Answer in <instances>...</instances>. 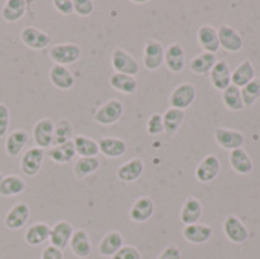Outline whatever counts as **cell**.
I'll return each mask as SVG.
<instances>
[{
    "mask_svg": "<svg viewBox=\"0 0 260 259\" xmlns=\"http://www.w3.org/2000/svg\"><path fill=\"white\" fill-rule=\"evenodd\" d=\"M81 56V47L75 43H59L49 49V58L59 66L76 63Z\"/></svg>",
    "mask_w": 260,
    "mask_h": 259,
    "instance_id": "1",
    "label": "cell"
},
{
    "mask_svg": "<svg viewBox=\"0 0 260 259\" xmlns=\"http://www.w3.org/2000/svg\"><path fill=\"white\" fill-rule=\"evenodd\" d=\"M111 67L116 73H123L129 76H136L140 70L137 60L120 47L114 49L111 53Z\"/></svg>",
    "mask_w": 260,
    "mask_h": 259,
    "instance_id": "2",
    "label": "cell"
},
{
    "mask_svg": "<svg viewBox=\"0 0 260 259\" xmlns=\"http://www.w3.org/2000/svg\"><path fill=\"white\" fill-rule=\"evenodd\" d=\"M123 114V104L119 99H108L94 113V121L99 125H113L120 121Z\"/></svg>",
    "mask_w": 260,
    "mask_h": 259,
    "instance_id": "3",
    "label": "cell"
},
{
    "mask_svg": "<svg viewBox=\"0 0 260 259\" xmlns=\"http://www.w3.org/2000/svg\"><path fill=\"white\" fill-rule=\"evenodd\" d=\"M197 98V89L193 84L190 82H183L180 85H177L171 96H169V104L172 108H178V110H186L189 108L193 101Z\"/></svg>",
    "mask_w": 260,
    "mask_h": 259,
    "instance_id": "4",
    "label": "cell"
},
{
    "mask_svg": "<svg viewBox=\"0 0 260 259\" xmlns=\"http://www.w3.org/2000/svg\"><path fill=\"white\" fill-rule=\"evenodd\" d=\"M46 157L44 150L38 148V147H32L29 150L24 151V154L20 159V169L24 176L27 177H34L40 172L41 166H43V160Z\"/></svg>",
    "mask_w": 260,
    "mask_h": 259,
    "instance_id": "5",
    "label": "cell"
},
{
    "mask_svg": "<svg viewBox=\"0 0 260 259\" xmlns=\"http://www.w3.org/2000/svg\"><path fill=\"white\" fill-rule=\"evenodd\" d=\"M20 38L23 41V44L32 50H41L46 49L50 43L52 38L41 29L35 27V26H26L20 31Z\"/></svg>",
    "mask_w": 260,
    "mask_h": 259,
    "instance_id": "6",
    "label": "cell"
},
{
    "mask_svg": "<svg viewBox=\"0 0 260 259\" xmlns=\"http://www.w3.org/2000/svg\"><path fill=\"white\" fill-rule=\"evenodd\" d=\"M53 128L55 122L49 118H43L35 122L32 128V137L35 142V147L46 150L53 143Z\"/></svg>",
    "mask_w": 260,
    "mask_h": 259,
    "instance_id": "7",
    "label": "cell"
},
{
    "mask_svg": "<svg viewBox=\"0 0 260 259\" xmlns=\"http://www.w3.org/2000/svg\"><path fill=\"white\" fill-rule=\"evenodd\" d=\"M222 231H224V235L235 244H242L250 238V232L247 226L236 215H229L224 220Z\"/></svg>",
    "mask_w": 260,
    "mask_h": 259,
    "instance_id": "8",
    "label": "cell"
},
{
    "mask_svg": "<svg viewBox=\"0 0 260 259\" xmlns=\"http://www.w3.org/2000/svg\"><path fill=\"white\" fill-rule=\"evenodd\" d=\"M165 63V47L158 40H148L143 49V64L148 70H157Z\"/></svg>",
    "mask_w": 260,
    "mask_h": 259,
    "instance_id": "9",
    "label": "cell"
},
{
    "mask_svg": "<svg viewBox=\"0 0 260 259\" xmlns=\"http://www.w3.org/2000/svg\"><path fill=\"white\" fill-rule=\"evenodd\" d=\"M215 140L216 143L224 148V150H229V151H233V150H238V148H242L244 143H245V136L238 131V130H232V128H216L215 133Z\"/></svg>",
    "mask_w": 260,
    "mask_h": 259,
    "instance_id": "10",
    "label": "cell"
},
{
    "mask_svg": "<svg viewBox=\"0 0 260 259\" xmlns=\"http://www.w3.org/2000/svg\"><path fill=\"white\" fill-rule=\"evenodd\" d=\"M221 171V162L215 154L206 156L195 169V177L201 183H210L213 182Z\"/></svg>",
    "mask_w": 260,
    "mask_h": 259,
    "instance_id": "11",
    "label": "cell"
},
{
    "mask_svg": "<svg viewBox=\"0 0 260 259\" xmlns=\"http://www.w3.org/2000/svg\"><path fill=\"white\" fill-rule=\"evenodd\" d=\"M73 226L66 221V220H61L58 223H55L52 227H50V235H49V241H50V246L59 249V250H64L69 244H70V240H72V235H73Z\"/></svg>",
    "mask_w": 260,
    "mask_h": 259,
    "instance_id": "12",
    "label": "cell"
},
{
    "mask_svg": "<svg viewBox=\"0 0 260 259\" xmlns=\"http://www.w3.org/2000/svg\"><path fill=\"white\" fill-rule=\"evenodd\" d=\"M218 37H219V46L230 53L239 52L244 46V40L241 34L229 24H222L218 29Z\"/></svg>",
    "mask_w": 260,
    "mask_h": 259,
    "instance_id": "13",
    "label": "cell"
},
{
    "mask_svg": "<svg viewBox=\"0 0 260 259\" xmlns=\"http://www.w3.org/2000/svg\"><path fill=\"white\" fill-rule=\"evenodd\" d=\"M30 217V211L29 206L24 202H20L17 205H14L5 215V226L9 231H18L21 229Z\"/></svg>",
    "mask_w": 260,
    "mask_h": 259,
    "instance_id": "14",
    "label": "cell"
},
{
    "mask_svg": "<svg viewBox=\"0 0 260 259\" xmlns=\"http://www.w3.org/2000/svg\"><path fill=\"white\" fill-rule=\"evenodd\" d=\"M209 75L212 85L219 92H224L229 85H232V69L225 60H218Z\"/></svg>",
    "mask_w": 260,
    "mask_h": 259,
    "instance_id": "15",
    "label": "cell"
},
{
    "mask_svg": "<svg viewBox=\"0 0 260 259\" xmlns=\"http://www.w3.org/2000/svg\"><path fill=\"white\" fill-rule=\"evenodd\" d=\"M154 211H155L154 200L151 197L143 195V197H139L133 203L131 209H129V218L134 223H145L154 215Z\"/></svg>",
    "mask_w": 260,
    "mask_h": 259,
    "instance_id": "16",
    "label": "cell"
},
{
    "mask_svg": "<svg viewBox=\"0 0 260 259\" xmlns=\"http://www.w3.org/2000/svg\"><path fill=\"white\" fill-rule=\"evenodd\" d=\"M165 64L174 73H180L184 69L186 53L180 43H172L165 49Z\"/></svg>",
    "mask_w": 260,
    "mask_h": 259,
    "instance_id": "17",
    "label": "cell"
},
{
    "mask_svg": "<svg viewBox=\"0 0 260 259\" xmlns=\"http://www.w3.org/2000/svg\"><path fill=\"white\" fill-rule=\"evenodd\" d=\"M143 171H145V162L140 157H136L119 166L117 179L123 183H133L142 177Z\"/></svg>",
    "mask_w": 260,
    "mask_h": 259,
    "instance_id": "18",
    "label": "cell"
},
{
    "mask_svg": "<svg viewBox=\"0 0 260 259\" xmlns=\"http://www.w3.org/2000/svg\"><path fill=\"white\" fill-rule=\"evenodd\" d=\"M213 235V227H210L209 224H190V226H184L183 229V237L187 243L190 244H206Z\"/></svg>",
    "mask_w": 260,
    "mask_h": 259,
    "instance_id": "19",
    "label": "cell"
},
{
    "mask_svg": "<svg viewBox=\"0 0 260 259\" xmlns=\"http://www.w3.org/2000/svg\"><path fill=\"white\" fill-rule=\"evenodd\" d=\"M197 38H198V44L204 49V52L209 53H216L219 50V37H218V29L210 26V24H204L198 29L197 32Z\"/></svg>",
    "mask_w": 260,
    "mask_h": 259,
    "instance_id": "20",
    "label": "cell"
},
{
    "mask_svg": "<svg viewBox=\"0 0 260 259\" xmlns=\"http://www.w3.org/2000/svg\"><path fill=\"white\" fill-rule=\"evenodd\" d=\"M203 217V205L198 198L195 197H189L186 198V202L181 206L180 211V220L184 226H190V224H197Z\"/></svg>",
    "mask_w": 260,
    "mask_h": 259,
    "instance_id": "21",
    "label": "cell"
},
{
    "mask_svg": "<svg viewBox=\"0 0 260 259\" xmlns=\"http://www.w3.org/2000/svg\"><path fill=\"white\" fill-rule=\"evenodd\" d=\"M98 147H99V153L104 154L105 157L108 159H117V157H122L125 153H126V142L123 139H119V137H102L99 142H98Z\"/></svg>",
    "mask_w": 260,
    "mask_h": 259,
    "instance_id": "22",
    "label": "cell"
},
{
    "mask_svg": "<svg viewBox=\"0 0 260 259\" xmlns=\"http://www.w3.org/2000/svg\"><path fill=\"white\" fill-rule=\"evenodd\" d=\"M123 247V237L120 232L117 231H111L108 234H105L98 246V252L102 255V256H107V258H113L120 249Z\"/></svg>",
    "mask_w": 260,
    "mask_h": 259,
    "instance_id": "23",
    "label": "cell"
},
{
    "mask_svg": "<svg viewBox=\"0 0 260 259\" xmlns=\"http://www.w3.org/2000/svg\"><path fill=\"white\" fill-rule=\"evenodd\" d=\"M49 79L59 90H70L73 87V84H75L73 73L66 66H59V64H53L50 67Z\"/></svg>",
    "mask_w": 260,
    "mask_h": 259,
    "instance_id": "24",
    "label": "cell"
},
{
    "mask_svg": "<svg viewBox=\"0 0 260 259\" xmlns=\"http://www.w3.org/2000/svg\"><path fill=\"white\" fill-rule=\"evenodd\" d=\"M69 246H70L72 253L78 258L85 259L91 253V241H90L87 231H84V229H78L73 232Z\"/></svg>",
    "mask_w": 260,
    "mask_h": 259,
    "instance_id": "25",
    "label": "cell"
},
{
    "mask_svg": "<svg viewBox=\"0 0 260 259\" xmlns=\"http://www.w3.org/2000/svg\"><path fill=\"white\" fill-rule=\"evenodd\" d=\"M229 162H230L232 169H233L235 172L241 174V176H248V174L253 171V168H254L250 154H248L244 148H238V150L230 151Z\"/></svg>",
    "mask_w": 260,
    "mask_h": 259,
    "instance_id": "26",
    "label": "cell"
},
{
    "mask_svg": "<svg viewBox=\"0 0 260 259\" xmlns=\"http://www.w3.org/2000/svg\"><path fill=\"white\" fill-rule=\"evenodd\" d=\"M27 142H29V134H27L26 130H21V128L14 130L12 133H9L6 136L5 151H6L8 156L15 157V156H18L24 150V147L27 145Z\"/></svg>",
    "mask_w": 260,
    "mask_h": 259,
    "instance_id": "27",
    "label": "cell"
},
{
    "mask_svg": "<svg viewBox=\"0 0 260 259\" xmlns=\"http://www.w3.org/2000/svg\"><path fill=\"white\" fill-rule=\"evenodd\" d=\"M27 2L24 0H6L0 9V15L6 23H17L26 12Z\"/></svg>",
    "mask_w": 260,
    "mask_h": 259,
    "instance_id": "28",
    "label": "cell"
},
{
    "mask_svg": "<svg viewBox=\"0 0 260 259\" xmlns=\"http://www.w3.org/2000/svg\"><path fill=\"white\" fill-rule=\"evenodd\" d=\"M254 75H256V70H254L253 63L245 60L241 64H238V67L232 72V84L242 89L256 78Z\"/></svg>",
    "mask_w": 260,
    "mask_h": 259,
    "instance_id": "29",
    "label": "cell"
},
{
    "mask_svg": "<svg viewBox=\"0 0 260 259\" xmlns=\"http://www.w3.org/2000/svg\"><path fill=\"white\" fill-rule=\"evenodd\" d=\"M49 235H50L49 224L38 221V223H34L27 227V231L24 234V241L29 246L35 247V246H41L43 243H46L49 240Z\"/></svg>",
    "mask_w": 260,
    "mask_h": 259,
    "instance_id": "30",
    "label": "cell"
},
{
    "mask_svg": "<svg viewBox=\"0 0 260 259\" xmlns=\"http://www.w3.org/2000/svg\"><path fill=\"white\" fill-rule=\"evenodd\" d=\"M72 140L75 145V153L79 157H98L99 147H98V142L93 140L91 137L84 136V134H76Z\"/></svg>",
    "mask_w": 260,
    "mask_h": 259,
    "instance_id": "31",
    "label": "cell"
},
{
    "mask_svg": "<svg viewBox=\"0 0 260 259\" xmlns=\"http://www.w3.org/2000/svg\"><path fill=\"white\" fill-rule=\"evenodd\" d=\"M26 191V182L20 176H6L0 183V195L2 197H15Z\"/></svg>",
    "mask_w": 260,
    "mask_h": 259,
    "instance_id": "32",
    "label": "cell"
},
{
    "mask_svg": "<svg viewBox=\"0 0 260 259\" xmlns=\"http://www.w3.org/2000/svg\"><path fill=\"white\" fill-rule=\"evenodd\" d=\"M47 156L53 163H58V165L69 163L73 159V156H76L73 140H69L62 145H55V147L49 148Z\"/></svg>",
    "mask_w": 260,
    "mask_h": 259,
    "instance_id": "33",
    "label": "cell"
},
{
    "mask_svg": "<svg viewBox=\"0 0 260 259\" xmlns=\"http://www.w3.org/2000/svg\"><path fill=\"white\" fill-rule=\"evenodd\" d=\"M108 82L116 92H120V93H125V95H133L137 90V81H136L134 76H129V75L114 72L113 75H110Z\"/></svg>",
    "mask_w": 260,
    "mask_h": 259,
    "instance_id": "34",
    "label": "cell"
},
{
    "mask_svg": "<svg viewBox=\"0 0 260 259\" xmlns=\"http://www.w3.org/2000/svg\"><path fill=\"white\" fill-rule=\"evenodd\" d=\"M163 116V127H165V133L166 134H169V136H174L178 130H180V127H181V124H183V121H184V116H186V113H184V110H178V108H168L166 111H165V114H161Z\"/></svg>",
    "mask_w": 260,
    "mask_h": 259,
    "instance_id": "35",
    "label": "cell"
},
{
    "mask_svg": "<svg viewBox=\"0 0 260 259\" xmlns=\"http://www.w3.org/2000/svg\"><path fill=\"white\" fill-rule=\"evenodd\" d=\"M216 56L215 53H209V52H201L200 55L193 56L190 61V70L197 75H207L210 73V70L213 69L215 63H216Z\"/></svg>",
    "mask_w": 260,
    "mask_h": 259,
    "instance_id": "36",
    "label": "cell"
},
{
    "mask_svg": "<svg viewBox=\"0 0 260 259\" xmlns=\"http://www.w3.org/2000/svg\"><path fill=\"white\" fill-rule=\"evenodd\" d=\"M101 166V160L98 157H79L73 165V172L78 179H85L96 172Z\"/></svg>",
    "mask_w": 260,
    "mask_h": 259,
    "instance_id": "37",
    "label": "cell"
},
{
    "mask_svg": "<svg viewBox=\"0 0 260 259\" xmlns=\"http://www.w3.org/2000/svg\"><path fill=\"white\" fill-rule=\"evenodd\" d=\"M222 102L224 105L232 110V111H241L245 108L244 105V99H242V93L241 89L236 85H229L224 92H222Z\"/></svg>",
    "mask_w": 260,
    "mask_h": 259,
    "instance_id": "38",
    "label": "cell"
},
{
    "mask_svg": "<svg viewBox=\"0 0 260 259\" xmlns=\"http://www.w3.org/2000/svg\"><path fill=\"white\" fill-rule=\"evenodd\" d=\"M72 137H73V125L67 119H59L53 128V143L52 145L53 147L62 145V143L72 140Z\"/></svg>",
    "mask_w": 260,
    "mask_h": 259,
    "instance_id": "39",
    "label": "cell"
},
{
    "mask_svg": "<svg viewBox=\"0 0 260 259\" xmlns=\"http://www.w3.org/2000/svg\"><path fill=\"white\" fill-rule=\"evenodd\" d=\"M242 93V99H244V105L245 107H251L256 104V101L260 98V79L254 78L251 82H248L245 87L241 89Z\"/></svg>",
    "mask_w": 260,
    "mask_h": 259,
    "instance_id": "40",
    "label": "cell"
},
{
    "mask_svg": "<svg viewBox=\"0 0 260 259\" xmlns=\"http://www.w3.org/2000/svg\"><path fill=\"white\" fill-rule=\"evenodd\" d=\"M146 130L151 136H158L161 133H165V127H163V116L158 113H154L149 116L148 124H146Z\"/></svg>",
    "mask_w": 260,
    "mask_h": 259,
    "instance_id": "41",
    "label": "cell"
},
{
    "mask_svg": "<svg viewBox=\"0 0 260 259\" xmlns=\"http://www.w3.org/2000/svg\"><path fill=\"white\" fill-rule=\"evenodd\" d=\"M94 11V3L91 0H73V12L81 17H88Z\"/></svg>",
    "mask_w": 260,
    "mask_h": 259,
    "instance_id": "42",
    "label": "cell"
},
{
    "mask_svg": "<svg viewBox=\"0 0 260 259\" xmlns=\"http://www.w3.org/2000/svg\"><path fill=\"white\" fill-rule=\"evenodd\" d=\"M9 121H11V111L6 104L0 102V137H3L8 133Z\"/></svg>",
    "mask_w": 260,
    "mask_h": 259,
    "instance_id": "43",
    "label": "cell"
},
{
    "mask_svg": "<svg viewBox=\"0 0 260 259\" xmlns=\"http://www.w3.org/2000/svg\"><path fill=\"white\" fill-rule=\"evenodd\" d=\"M111 259H142V255L134 246H123Z\"/></svg>",
    "mask_w": 260,
    "mask_h": 259,
    "instance_id": "44",
    "label": "cell"
},
{
    "mask_svg": "<svg viewBox=\"0 0 260 259\" xmlns=\"http://www.w3.org/2000/svg\"><path fill=\"white\" fill-rule=\"evenodd\" d=\"M53 6L62 15L73 14V2L72 0H53Z\"/></svg>",
    "mask_w": 260,
    "mask_h": 259,
    "instance_id": "45",
    "label": "cell"
},
{
    "mask_svg": "<svg viewBox=\"0 0 260 259\" xmlns=\"http://www.w3.org/2000/svg\"><path fill=\"white\" fill-rule=\"evenodd\" d=\"M157 259H181V252L177 246L171 244L161 250V253L157 256Z\"/></svg>",
    "mask_w": 260,
    "mask_h": 259,
    "instance_id": "46",
    "label": "cell"
},
{
    "mask_svg": "<svg viewBox=\"0 0 260 259\" xmlns=\"http://www.w3.org/2000/svg\"><path fill=\"white\" fill-rule=\"evenodd\" d=\"M40 259H64V255H62V250H59L53 246H47L41 252V258Z\"/></svg>",
    "mask_w": 260,
    "mask_h": 259,
    "instance_id": "47",
    "label": "cell"
},
{
    "mask_svg": "<svg viewBox=\"0 0 260 259\" xmlns=\"http://www.w3.org/2000/svg\"><path fill=\"white\" fill-rule=\"evenodd\" d=\"M3 177H5V176H3V174L0 172V183H2V180H3Z\"/></svg>",
    "mask_w": 260,
    "mask_h": 259,
    "instance_id": "48",
    "label": "cell"
}]
</instances>
